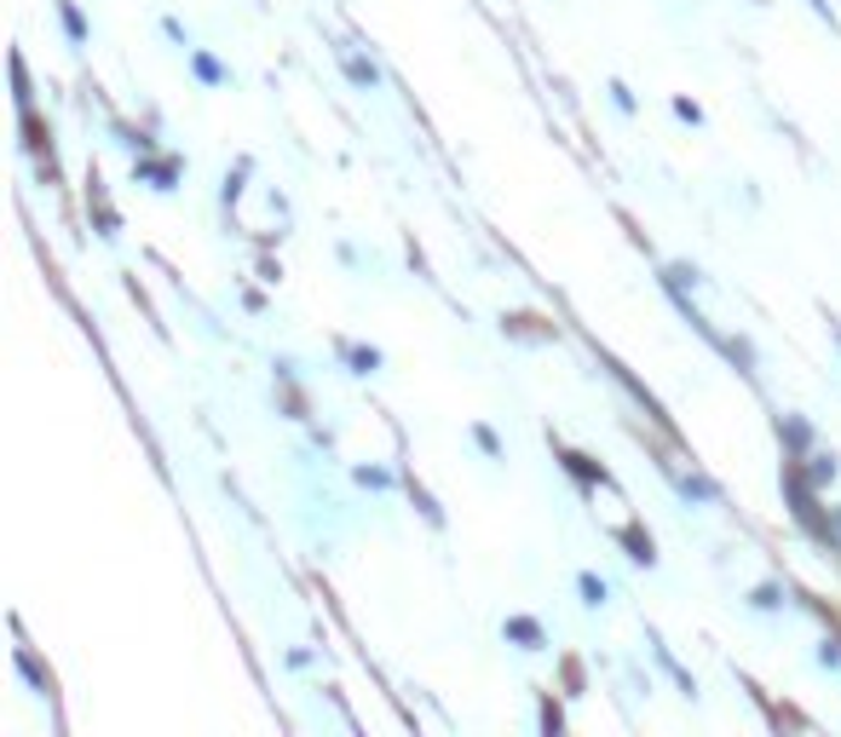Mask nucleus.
<instances>
[{"instance_id":"f257e3e1","label":"nucleus","mask_w":841,"mask_h":737,"mask_svg":"<svg viewBox=\"0 0 841 737\" xmlns=\"http://www.w3.org/2000/svg\"><path fill=\"white\" fill-rule=\"evenodd\" d=\"M628 548H634V559H646V564H652V535H640V530H628Z\"/></svg>"},{"instance_id":"f03ea898","label":"nucleus","mask_w":841,"mask_h":737,"mask_svg":"<svg viewBox=\"0 0 841 737\" xmlns=\"http://www.w3.org/2000/svg\"><path fill=\"white\" fill-rule=\"evenodd\" d=\"M196 76H202V81H225V70H219L214 58H202V52H196Z\"/></svg>"},{"instance_id":"7ed1b4c3","label":"nucleus","mask_w":841,"mask_h":737,"mask_svg":"<svg viewBox=\"0 0 841 737\" xmlns=\"http://www.w3.org/2000/svg\"><path fill=\"white\" fill-rule=\"evenodd\" d=\"M508 633H514V640H525V646L542 640V633H536V622H508Z\"/></svg>"},{"instance_id":"20e7f679","label":"nucleus","mask_w":841,"mask_h":737,"mask_svg":"<svg viewBox=\"0 0 841 737\" xmlns=\"http://www.w3.org/2000/svg\"><path fill=\"white\" fill-rule=\"evenodd\" d=\"M63 23H70V36H76V41L87 36V23H81V12H76V7H63Z\"/></svg>"},{"instance_id":"39448f33","label":"nucleus","mask_w":841,"mask_h":737,"mask_svg":"<svg viewBox=\"0 0 841 737\" xmlns=\"http://www.w3.org/2000/svg\"><path fill=\"white\" fill-rule=\"evenodd\" d=\"M583 593H588V606H599V599H605V582H594V577H583Z\"/></svg>"},{"instance_id":"423d86ee","label":"nucleus","mask_w":841,"mask_h":737,"mask_svg":"<svg viewBox=\"0 0 841 737\" xmlns=\"http://www.w3.org/2000/svg\"><path fill=\"white\" fill-rule=\"evenodd\" d=\"M830 535H841V508H835V513H830Z\"/></svg>"}]
</instances>
